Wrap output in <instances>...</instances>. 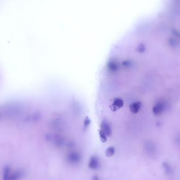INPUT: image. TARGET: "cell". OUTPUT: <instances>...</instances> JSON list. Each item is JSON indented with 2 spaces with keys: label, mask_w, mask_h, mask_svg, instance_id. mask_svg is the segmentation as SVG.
Listing matches in <instances>:
<instances>
[{
  "label": "cell",
  "mask_w": 180,
  "mask_h": 180,
  "mask_svg": "<svg viewBox=\"0 0 180 180\" xmlns=\"http://www.w3.org/2000/svg\"><path fill=\"white\" fill-rule=\"evenodd\" d=\"M10 168L8 165H7L4 167V171H3V180H9L10 178Z\"/></svg>",
  "instance_id": "cell-4"
},
{
  "label": "cell",
  "mask_w": 180,
  "mask_h": 180,
  "mask_svg": "<svg viewBox=\"0 0 180 180\" xmlns=\"http://www.w3.org/2000/svg\"><path fill=\"white\" fill-rule=\"evenodd\" d=\"M146 148L147 152L151 155H153L155 153V147L151 142H147L146 143Z\"/></svg>",
  "instance_id": "cell-2"
},
{
  "label": "cell",
  "mask_w": 180,
  "mask_h": 180,
  "mask_svg": "<svg viewBox=\"0 0 180 180\" xmlns=\"http://www.w3.org/2000/svg\"><path fill=\"white\" fill-rule=\"evenodd\" d=\"M163 166L165 172H166V173L169 174L171 173V167H170V165L168 163L166 162L163 163Z\"/></svg>",
  "instance_id": "cell-5"
},
{
  "label": "cell",
  "mask_w": 180,
  "mask_h": 180,
  "mask_svg": "<svg viewBox=\"0 0 180 180\" xmlns=\"http://www.w3.org/2000/svg\"><path fill=\"white\" fill-rule=\"evenodd\" d=\"M165 106L164 104L162 102H159L154 106L153 108V112L154 114L156 115L161 114L164 110Z\"/></svg>",
  "instance_id": "cell-1"
},
{
  "label": "cell",
  "mask_w": 180,
  "mask_h": 180,
  "mask_svg": "<svg viewBox=\"0 0 180 180\" xmlns=\"http://www.w3.org/2000/svg\"><path fill=\"white\" fill-rule=\"evenodd\" d=\"M23 176V172L21 171H16L10 176L9 180H19L22 178Z\"/></svg>",
  "instance_id": "cell-3"
}]
</instances>
